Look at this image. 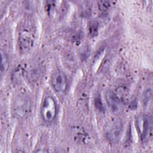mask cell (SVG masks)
<instances>
[{
  "instance_id": "6da1fadb",
  "label": "cell",
  "mask_w": 153,
  "mask_h": 153,
  "mask_svg": "<svg viewBox=\"0 0 153 153\" xmlns=\"http://www.w3.org/2000/svg\"><path fill=\"white\" fill-rule=\"evenodd\" d=\"M136 126L143 143H146L152 134V121L150 116L140 115L136 119Z\"/></svg>"
},
{
  "instance_id": "7a4b0ae2",
  "label": "cell",
  "mask_w": 153,
  "mask_h": 153,
  "mask_svg": "<svg viewBox=\"0 0 153 153\" xmlns=\"http://www.w3.org/2000/svg\"><path fill=\"white\" fill-rule=\"evenodd\" d=\"M123 128V125L120 119H112L105 127V136L107 140L112 143H117L120 139Z\"/></svg>"
},
{
  "instance_id": "3957f363",
  "label": "cell",
  "mask_w": 153,
  "mask_h": 153,
  "mask_svg": "<svg viewBox=\"0 0 153 153\" xmlns=\"http://www.w3.org/2000/svg\"><path fill=\"white\" fill-rule=\"evenodd\" d=\"M41 114L44 121L47 123L53 121L57 114V106L54 99L51 96H47L43 100Z\"/></svg>"
},
{
  "instance_id": "277c9868",
  "label": "cell",
  "mask_w": 153,
  "mask_h": 153,
  "mask_svg": "<svg viewBox=\"0 0 153 153\" xmlns=\"http://www.w3.org/2000/svg\"><path fill=\"white\" fill-rule=\"evenodd\" d=\"M51 84L54 90L59 93H63L68 87V81L65 74L60 70L54 72L51 79Z\"/></svg>"
},
{
  "instance_id": "5b68a950",
  "label": "cell",
  "mask_w": 153,
  "mask_h": 153,
  "mask_svg": "<svg viewBox=\"0 0 153 153\" xmlns=\"http://www.w3.org/2000/svg\"><path fill=\"white\" fill-rule=\"evenodd\" d=\"M30 103L29 99L24 95L19 96L14 102V113L18 117H23L29 112Z\"/></svg>"
},
{
  "instance_id": "8992f818",
  "label": "cell",
  "mask_w": 153,
  "mask_h": 153,
  "mask_svg": "<svg viewBox=\"0 0 153 153\" xmlns=\"http://www.w3.org/2000/svg\"><path fill=\"white\" fill-rule=\"evenodd\" d=\"M33 40L30 33L23 30L20 32L18 39V44L21 53H25L29 51L32 47Z\"/></svg>"
},
{
  "instance_id": "52a82bcc",
  "label": "cell",
  "mask_w": 153,
  "mask_h": 153,
  "mask_svg": "<svg viewBox=\"0 0 153 153\" xmlns=\"http://www.w3.org/2000/svg\"><path fill=\"white\" fill-rule=\"evenodd\" d=\"M114 94L120 104L127 102L129 97V91L126 87L123 85L118 87L115 90Z\"/></svg>"
},
{
  "instance_id": "ba28073f",
  "label": "cell",
  "mask_w": 153,
  "mask_h": 153,
  "mask_svg": "<svg viewBox=\"0 0 153 153\" xmlns=\"http://www.w3.org/2000/svg\"><path fill=\"white\" fill-rule=\"evenodd\" d=\"M106 99L109 108L114 112L118 111L120 103L117 99L114 92L111 90L108 91L106 94Z\"/></svg>"
},
{
  "instance_id": "9c48e42d",
  "label": "cell",
  "mask_w": 153,
  "mask_h": 153,
  "mask_svg": "<svg viewBox=\"0 0 153 153\" xmlns=\"http://www.w3.org/2000/svg\"><path fill=\"white\" fill-rule=\"evenodd\" d=\"M99 23L96 21H91L88 25V33L91 37L96 36L98 33Z\"/></svg>"
},
{
  "instance_id": "30bf717a",
  "label": "cell",
  "mask_w": 153,
  "mask_h": 153,
  "mask_svg": "<svg viewBox=\"0 0 153 153\" xmlns=\"http://www.w3.org/2000/svg\"><path fill=\"white\" fill-rule=\"evenodd\" d=\"M8 57L4 52L1 51V74L5 72L8 68Z\"/></svg>"
},
{
  "instance_id": "8fae6325",
  "label": "cell",
  "mask_w": 153,
  "mask_h": 153,
  "mask_svg": "<svg viewBox=\"0 0 153 153\" xmlns=\"http://www.w3.org/2000/svg\"><path fill=\"white\" fill-rule=\"evenodd\" d=\"M99 10L102 12H106L111 7V2L108 1H99L97 2Z\"/></svg>"
},
{
  "instance_id": "7c38bea8",
  "label": "cell",
  "mask_w": 153,
  "mask_h": 153,
  "mask_svg": "<svg viewBox=\"0 0 153 153\" xmlns=\"http://www.w3.org/2000/svg\"><path fill=\"white\" fill-rule=\"evenodd\" d=\"M151 94H152V91L151 90H148L146 91L145 93V96H143V100L144 102H148L151 97Z\"/></svg>"
}]
</instances>
